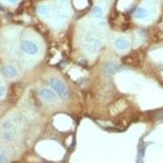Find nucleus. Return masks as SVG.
I'll return each mask as SVG.
<instances>
[{"label":"nucleus","instance_id":"nucleus-8","mask_svg":"<svg viewBox=\"0 0 163 163\" xmlns=\"http://www.w3.org/2000/svg\"><path fill=\"white\" fill-rule=\"evenodd\" d=\"M92 14L95 18H100L103 16V10L99 6H95L92 10Z\"/></svg>","mask_w":163,"mask_h":163},{"label":"nucleus","instance_id":"nucleus-9","mask_svg":"<svg viewBox=\"0 0 163 163\" xmlns=\"http://www.w3.org/2000/svg\"><path fill=\"white\" fill-rule=\"evenodd\" d=\"M38 12H39V14H41V15H47L49 13V7L47 6H40L38 8Z\"/></svg>","mask_w":163,"mask_h":163},{"label":"nucleus","instance_id":"nucleus-11","mask_svg":"<svg viewBox=\"0 0 163 163\" xmlns=\"http://www.w3.org/2000/svg\"><path fill=\"white\" fill-rule=\"evenodd\" d=\"M7 162V157L3 151L0 150V163Z\"/></svg>","mask_w":163,"mask_h":163},{"label":"nucleus","instance_id":"nucleus-7","mask_svg":"<svg viewBox=\"0 0 163 163\" xmlns=\"http://www.w3.org/2000/svg\"><path fill=\"white\" fill-rule=\"evenodd\" d=\"M135 15L136 16L137 18H139V19H143V18L146 17L148 15V12L147 10H145L144 8H141V7H139L135 11Z\"/></svg>","mask_w":163,"mask_h":163},{"label":"nucleus","instance_id":"nucleus-10","mask_svg":"<svg viewBox=\"0 0 163 163\" xmlns=\"http://www.w3.org/2000/svg\"><path fill=\"white\" fill-rule=\"evenodd\" d=\"M4 138L8 140V141H12L14 139V135L11 131H6L4 133Z\"/></svg>","mask_w":163,"mask_h":163},{"label":"nucleus","instance_id":"nucleus-6","mask_svg":"<svg viewBox=\"0 0 163 163\" xmlns=\"http://www.w3.org/2000/svg\"><path fill=\"white\" fill-rule=\"evenodd\" d=\"M114 43H115L116 48L120 50H126L130 46V43L128 42V41L124 39H117Z\"/></svg>","mask_w":163,"mask_h":163},{"label":"nucleus","instance_id":"nucleus-4","mask_svg":"<svg viewBox=\"0 0 163 163\" xmlns=\"http://www.w3.org/2000/svg\"><path fill=\"white\" fill-rule=\"evenodd\" d=\"M1 72L3 74V76H5L9 78L16 77L17 75V70L14 66L12 65H5L3 68H1Z\"/></svg>","mask_w":163,"mask_h":163},{"label":"nucleus","instance_id":"nucleus-13","mask_svg":"<svg viewBox=\"0 0 163 163\" xmlns=\"http://www.w3.org/2000/svg\"><path fill=\"white\" fill-rule=\"evenodd\" d=\"M7 1H9V2H11V3H16L18 0H7Z\"/></svg>","mask_w":163,"mask_h":163},{"label":"nucleus","instance_id":"nucleus-5","mask_svg":"<svg viewBox=\"0 0 163 163\" xmlns=\"http://www.w3.org/2000/svg\"><path fill=\"white\" fill-rule=\"evenodd\" d=\"M40 95L44 100L48 101V102H53L56 100V95L51 90L47 89V88L42 89L40 92Z\"/></svg>","mask_w":163,"mask_h":163},{"label":"nucleus","instance_id":"nucleus-3","mask_svg":"<svg viewBox=\"0 0 163 163\" xmlns=\"http://www.w3.org/2000/svg\"><path fill=\"white\" fill-rule=\"evenodd\" d=\"M21 50L25 51V53L29 55H36L39 52V48L38 46L31 41L25 40L22 41L21 43Z\"/></svg>","mask_w":163,"mask_h":163},{"label":"nucleus","instance_id":"nucleus-2","mask_svg":"<svg viewBox=\"0 0 163 163\" xmlns=\"http://www.w3.org/2000/svg\"><path fill=\"white\" fill-rule=\"evenodd\" d=\"M22 92V86L21 83H14L10 87L8 99L11 102H16L21 96Z\"/></svg>","mask_w":163,"mask_h":163},{"label":"nucleus","instance_id":"nucleus-1","mask_svg":"<svg viewBox=\"0 0 163 163\" xmlns=\"http://www.w3.org/2000/svg\"><path fill=\"white\" fill-rule=\"evenodd\" d=\"M50 85L51 88L57 92L60 98L63 100H67L69 96V93L67 89V87L65 84L59 79L57 78H51L50 79Z\"/></svg>","mask_w":163,"mask_h":163},{"label":"nucleus","instance_id":"nucleus-12","mask_svg":"<svg viewBox=\"0 0 163 163\" xmlns=\"http://www.w3.org/2000/svg\"><path fill=\"white\" fill-rule=\"evenodd\" d=\"M4 92H5L4 88H3V86H0V96H2L4 94Z\"/></svg>","mask_w":163,"mask_h":163}]
</instances>
